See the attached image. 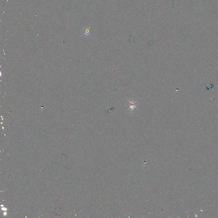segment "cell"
Masks as SVG:
<instances>
[{
    "label": "cell",
    "mask_w": 218,
    "mask_h": 218,
    "mask_svg": "<svg viewBox=\"0 0 218 218\" xmlns=\"http://www.w3.org/2000/svg\"><path fill=\"white\" fill-rule=\"evenodd\" d=\"M129 102H130L129 109H130L132 110H133L135 108H137V107L138 105V103L137 101H134L133 99H132L131 101L129 100Z\"/></svg>",
    "instance_id": "1"
}]
</instances>
